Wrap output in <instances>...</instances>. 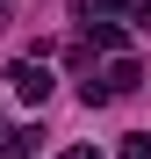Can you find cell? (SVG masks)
Listing matches in <instances>:
<instances>
[{
  "label": "cell",
  "instance_id": "obj_1",
  "mask_svg": "<svg viewBox=\"0 0 151 159\" xmlns=\"http://www.w3.org/2000/svg\"><path fill=\"white\" fill-rule=\"evenodd\" d=\"M7 80H15V94H22V101H50V87H58V80H50V65H36V58L7 65Z\"/></svg>",
  "mask_w": 151,
  "mask_h": 159
},
{
  "label": "cell",
  "instance_id": "obj_5",
  "mask_svg": "<svg viewBox=\"0 0 151 159\" xmlns=\"http://www.w3.org/2000/svg\"><path fill=\"white\" fill-rule=\"evenodd\" d=\"M65 159H101V152L94 145H65Z\"/></svg>",
  "mask_w": 151,
  "mask_h": 159
},
{
  "label": "cell",
  "instance_id": "obj_3",
  "mask_svg": "<svg viewBox=\"0 0 151 159\" xmlns=\"http://www.w3.org/2000/svg\"><path fill=\"white\" fill-rule=\"evenodd\" d=\"M122 159H151V130H130L122 138Z\"/></svg>",
  "mask_w": 151,
  "mask_h": 159
},
{
  "label": "cell",
  "instance_id": "obj_2",
  "mask_svg": "<svg viewBox=\"0 0 151 159\" xmlns=\"http://www.w3.org/2000/svg\"><path fill=\"white\" fill-rule=\"evenodd\" d=\"M137 80H144V65H137V58H115V72H108V94H130Z\"/></svg>",
  "mask_w": 151,
  "mask_h": 159
},
{
  "label": "cell",
  "instance_id": "obj_4",
  "mask_svg": "<svg viewBox=\"0 0 151 159\" xmlns=\"http://www.w3.org/2000/svg\"><path fill=\"white\" fill-rule=\"evenodd\" d=\"M130 15H137V29H151V0H130Z\"/></svg>",
  "mask_w": 151,
  "mask_h": 159
}]
</instances>
